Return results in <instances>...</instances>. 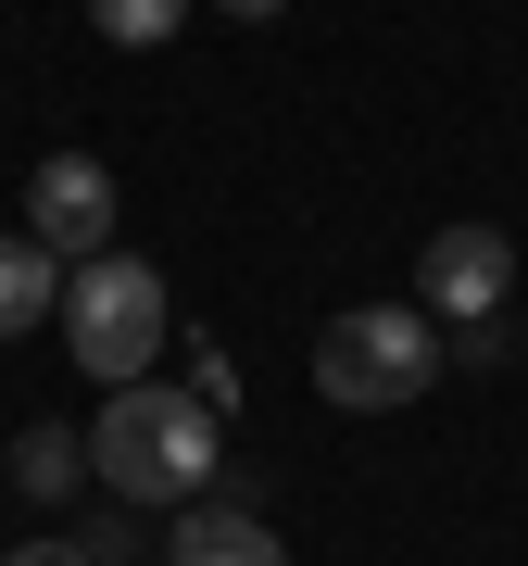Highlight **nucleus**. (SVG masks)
<instances>
[{
    "mask_svg": "<svg viewBox=\"0 0 528 566\" xmlns=\"http://www.w3.org/2000/svg\"><path fill=\"white\" fill-rule=\"evenodd\" d=\"M63 315V252H39L13 227V240H0V340H25V327H51Z\"/></svg>",
    "mask_w": 528,
    "mask_h": 566,
    "instance_id": "obj_7",
    "label": "nucleus"
},
{
    "mask_svg": "<svg viewBox=\"0 0 528 566\" xmlns=\"http://www.w3.org/2000/svg\"><path fill=\"white\" fill-rule=\"evenodd\" d=\"M25 240L63 252V264H88V252H114V177L88 151H51L39 177H25Z\"/></svg>",
    "mask_w": 528,
    "mask_h": 566,
    "instance_id": "obj_5",
    "label": "nucleus"
},
{
    "mask_svg": "<svg viewBox=\"0 0 528 566\" xmlns=\"http://www.w3.org/2000/svg\"><path fill=\"white\" fill-rule=\"evenodd\" d=\"M315 390L352 416H403L415 390H441V315L427 303H352L315 327Z\"/></svg>",
    "mask_w": 528,
    "mask_h": 566,
    "instance_id": "obj_2",
    "label": "nucleus"
},
{
    "mask_svg": "<svg viewBox=\"0 0 528 566\" xmlns=\"http://www.w3.org/2000/svg\"><path fill=\"white\" fill-rule=\"evenodd\" d=\"M163 554H177V566H289V542H277L252 504H177Z\"/></svg>",
    "mask_w": 528,
    "mask_h": 566,
    "instance_id": "obj_6",
    "label": "nucleus"
},
{
    "mask_svg": "<svg viewBox=\"0 0 528 566\" xmlns=\"http://www.w3.org/2000/svg\"><path fill=\"white\" fill-rule=\"evenodd\" d=\"M214 13H240V25H264V13H277V0H214Z\"/></svg>",
    "mask_w": 528,
    "mask_h": 566,
    "instance_id": "obj_11",
    "label": "nucleus"
},
{
    "mask_svg": "<svg viewBox=\"0 0 528 566\" xmlns=\"http://www.w3.org/2000/svg\"><path fill=\"white\" fill-rule=\"evenodd\" d=\"M214 403L202 390H151V378H126L102 428H88V479L114 491V504H202L214 491Z\"/></svg>",
    "mask_w": 528,
    "mask_h": 566,
    "instance_id": "obj_1",
    "label": "nucleus"
},
{
    "mask_svg": "<svg viewBox=\"0 0 528 566\" xmlns=\"http://www.w3.org/2000/svg\"><path fill=\"white\" fill-rule=\"evenodd\" d=\"M13 566H102V554H88V542H25Z\"/></svg>",
    "mask_w": 528,
    "mask_h": 566,
    "instance_id": "obj_10",
    "label": "nucleus"
},
{
    "mask_svg": "<svg viewBox=\"0 0 528 566\" xmlns=\"http://www.w3.org/2000/svg\"><path fill=\"white\" fill-rule=\"evenodd\" d=\"M504 290H516V240H504V227H441V240L415 252V303L441 327H490Z\"/></svg>",
    "mask_w": 528,
    "mask_h": 566,
    "instance_id": "obj_4",
    "label": "nucleus"
},
{
    "mask_svg": "<svg viewBox=\"0 0 528 566\" xmlns=\"http://www.w3.org/2000/svg\"><path fill=\"white\" fill-rule=\"evenodd\" d=\"M63 353H76L102 390H126V378H151V365H163V277H151L139 252L63 264Z\"/></svg>",
    "mask_w": 528,
    "mask_h": 566,
    "instance_id": "obj_3",
    "label": "nucleus"
},
{
    "mask_svg": "<svg viewBox=\"0 0 528 566\" xmlns=\"http://www.w3.org/2000/svg\"><path fill=\"white\" fill-rule=\"evenodd\" d=\"M13 479H25V491H51V504H63V491L88 479V441H76V428H25V441H13Z\"/></svg>",
    "mask_w": 528,
    "mask_h": 566,
    "instance_id": "obj_8",
    "label": "nucleus"
},
{
    "mask_svg": "<svg viewBox=\"0 0 528 566\" xmlns=\"http://www.w3.org/2000/svg\"><path fill=\"white\" fill-rule=\"evenodd\" d=\"M88 25H102L114 51H163L189 25V0H88Z\"/></svg>",
    "mask_w": 528,
    "mask_h": 566,
    "instance_id": "obj_9",
    "label": "nucleus"
}]
</instances>
